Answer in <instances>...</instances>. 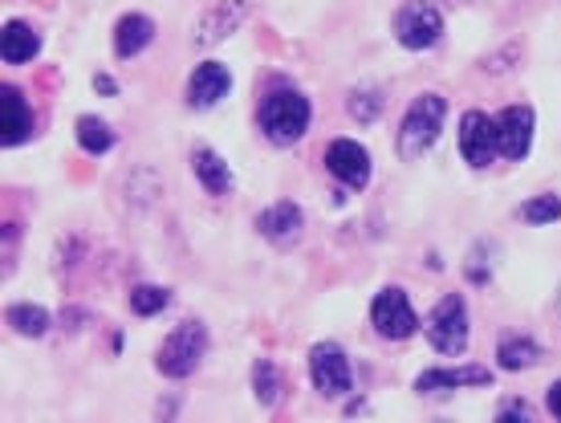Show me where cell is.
Here are the masks:
<instances>
[{
    "label": "cell",
    "instance_id": "1",
    "mask_svg": "<svg viewBox=\"0 0 561 423\" xmlns=\"http://www.w3.org/2000/svg\"><path fill=\"white\" fill-rule=\"evenodd\" d=\"M313 123V102L294 85H273L256 106V127L273 147H294Z\"/></svg>",
    "mask_w": 561,
    "mask_h": 423
},
{
    "label": "cell",
    "instance_id": "2",
    "mask_svg": "<svg viewBox=\"0 0 561 423\" xmlns=\"http://www.w3.org/2000/svg\"><path fill=\"white\" fill-rule=\"evenodd\" d=\"M444 118H448V99L435 94V90H423L420 99L411 102L403 123H399V139H394V156L403 163H415L439 142V130H444Z\"/></svg>",
    "mask_w": 561,
    "mask_h": 423
},
{
    "label": "cell",
    "instance_id": "3",
    "mask_svg": "<svg viewBox=\"0 0 561 423\" xmlns=\"http://www.w3.org/2000/svg\"><path fill=\"white\" fill-rule=\"evenodd\" d=\"M204 354H208V325L199 322V318H187L171 330L159 354H154V370L163 375V379H192L204 363Z\"/></svg>",
    "mask_w": 561,
    "mask_h": 423
},
{
    "label": "cell",
    "instance_id": "4",
    "mask_svg": "<svg viewBox=\"0 0 561 423\" xmlns=\"http://www.w3.org/2000/svg\"><path fill=\"white\" fill-rule=\"evenodd\" d=\"M427 342H432L435 354L444 358H460L472 342V318H468V301L463 294H448L427 318Z\"/></svg>",
    "mask_w": 561,
    "mask_h": 423
},
{
    "label": "cell",
    "instance_id": "5",
    "mask_svg": "<svg viewBox=\"0 0 561 423\" xmlns=\"http://www.w3.org/2000/svg\"><path fill=\"white\" fill-rule=\"evenodd\" d=\"M309 379L322 399H346L354 391V367L337 342H313L309 351Z\"/></svg>",
    "mask_w": 561,
    "mask_h": 423
},
{
    "label": "cell",
    "instance_id": "6",
    "mask_svg": "<svg viewBox=\"0 0 561 423\" xmlns=\"http://www.w3.org/2000/svg\"><path fill=\"white\" fill-rule=\"evenodd\" d=\"M391 33L403 49H432L444 37V13L435 9L432 0H408L399 13L391 16Z\"/></svg>",
    "mask_w": 561,
    "mask_h": 423
},
{
    "label": "cell",
    "instance_id": "7",
    "mask_svg": "<svg viewBox=\"0 0 561 423\" xmlns=\"http://www.w3.org/2000/svg\"><path fill=\"white\" fill-rule=\"evenodd\" d=\"M370 325L379 330V339L387 342H408L420 330V313L411 306V297L399 285H387L370 301Z\"/></svg>",
    "mask_w": 561,
    "mask_h": 423
},
{
    "label": "cell",
    "instance_id": "8",
    "mask_svg": "<svg viewBox=\"0 0 561 423\" xmlns=\"http://www.w3.org/2000/svg\"><path fill=\"white\" fill-rule=\"evenodd\" d=\"M537 135V111L534 106H505L496 114V151L508 159V163H520L529 156Z\"/></svg>",
    "mask_w": 561,
    "mask_h": 423
},
{
    "label": "cell",
    "instance_id": "9",
    "mask_svg": "<svg viewBox=\"0 0 561 423\" xmlns=\"http://www.w3.org/2000/svg\"><path fill=\"white\" fill-rule=\"evenodd\" d=\"M460 156L472 171H484L492 159L501 156L496 151V118L484 111H463L460 118Z\"/></svg>",
    "mask_w": 561,
    "mask_h": 423
},
{
    "label": "cell",
    "instance_id": "10",
    "mask_svg": "<svg viewBox=\"0 0 561 423\" xmlns=\"http://www.w3.org/2000/svg\"><path fill=\"white\" fill-rule=\"evenodd\" d=\"M325 171L334 175L337 184L346 187H366L370 184V175H375V163H370V151H366L363 142L354 139H334L325 147Z\"/></svg>",
    "mask_w": 561,
    "mask_h": 423
},
{
    "label": "cell",
    "instance_id": "11",
    "mask_svg": "<svg viewBox=\"0 0 561 423\" xmlns=\"http://www.w3.org/2000/svg\"><path fill=\"white\" fill-rule=\"evenodd\" d=\"M228 90H232L228 66L204 61V66H196V73L187 78V106H192V111H211V106H220V102L228 99Z\"/></svg>",
    "mask_w": 561,
    "mask_h": 423
},
{
    "label": "cell",
    "instance_id": "12",
    "mask_svg": "<svg viewBox=\"0 0 561 423\" xmlns=\"http://www.w3.org/2000/svg\"><path fill=\"white\" fill-rule=\"evenodd\" d=\"M492 382V370L489 367H477V363H463V367H432L423 370L420 379H415V391L420 396H448L456 387H489Z\"/></svg>",
    "mask_w": 561,
    "mask_h": 423
},
{
    "label": "cell",
    "instance_id": "13",
    "mask_svg": "<svg viewBox=\"0 0 561 423\" xmlns=\"http://www.w3.org/2000/svg\"><path fill=\"white\" fill-rule=\"evenodd\" d=\"M33 135V111H28V99L16 90V85H0V142L13 151L21 142H28Z\"/></svg>",
    "mask_w": 561,
    "mask_h": 423
},
{
    "label": "cell",
    "instance_id": "14",
    "mask_svg": "<svg viewBox=\"0 0 561 423\" xmlns=\"http://www.w3.org/2000/svg\"><path fill=\"white\" fill-rule=\"evenodd\" d=\"M249 21V0H220L216 9H208V13L199 16L196 25V45H216L225 42V37H232L240 25Z\"/></svg>",
    "mask_w": 561,
    "mask_h": 423
},
{
    "label": "cell",
    "instance_id": "15",
    "mask_svg": "<svg viewBox=\"0 0 561 423\" xmlns=\"http://www.w3.org/2000/svg\"><path fill=\"white\" fill-rule=\"evenodd\" d=\"M301 228H306V211L297 208L294 199H277L273 208H265L256 216V232L273 244H294L301 237Z\"/></svg>",
    "mask_w": 561,
    "mask_h": 423
},
{
    "label": "cell",
    "instance_id": "16",
    "mask_svg": "<svg viewBox=\"0 0 561 423\" xmlns=\"http://www.w3.org/2000/svg\"><path fill=\"white\" fill-rule=\"evenodd\" d=\"M192 171H196L199 187L216 199L232 196V187H237V175H232V168H228L216 147H196L192 151Z\"/></svg>",
    "mask_w": 561,
    "mask_h": 423
},
{
    "label": "cell",
    "instance_id": "17",
    "mask_svg": "<svg viewBox=\"0 0 561 423\" xmlns=\"http://www.w3.org/2000/svg\"><path fill=\"white\" fill-rule=\"evenodd\" d=\"M37 54H42V33L28 21H4V28H0V57H4V66H25Z\"/></svg>",
    "mask_w": 561,
    "mask_h": 423
},
{
    "label": "cell",
    "instance_id": "18",
    "mask_svg": "<svg viewBox=\"0 0 561 423\" xmlns=\"http://www.w3.org/2000/svg\"><path fill=\"white\" fill-rule=\"evenodd\" d=\"M154 42V21L147 13H127L114 25V54L118 57H139Z\"/></svg>",
    "mask_w": 561,
    "mask_h": 423
},
{
    "label": "cell",
    "instance_id": "19",
    "mask_svg": "<svg viewBox=\"0 0 561 423\" xmlns=\"http://www.w3.org/2000/svg\"><path fill=\"white\" fill-rule=\"evenodd\" d=\"M541 342H534V339H525V334H513V339H501L496 342V367L501 370H529V367H537L541 363Z\"/></svg>",
    "mask_w": 561,
    "mask_h": 423
},
{
    "label": "cell",
    "instance_id": "20",
    "mask_svg": "<svg viewBox=\"0 0 561 423\" xmlns=\"http://www.w3.org/2000/svg\"><path fill=\"white\" fill-rule=\"evenodd\" d=\"M73 135H78V147H82L85 156H106L114 142H118L114 127L106 118H99V114H82V118L73 123Z\"/></svg>",
    "mask_w": 561,
    "mask_h": 423
},
{
    "label": "cell",
    "instance_id": "21",
    "mask_svg": "<svg viewBox=\"0 0 561 423\" xmlns=\"http://www.w3.org/2000/svg\"><path fill=\"white\" fill-rule=\"evenodd\" d=\"M253 391L261 408H280V399H285V370L273 358H256L253 363Z\"/></svg>",
    "mask_w": 561,
    "mask_h": 423
},
{
    "label": "cell",
    "instance_id": "22",
    "mask_svg": "<svg viewBox=\"0 0 561 423\" xmlns=\"http://www.w3.org/2000/svg\"><path fill=\"white\" fill-rule=\"evenodd\" d=\"M4 322H9V330L21 334V339H45V334L54 330V313L42 310V306H9V310H4Z\"/></svg>",
    "mask_w": 561,
    "mask_h": 423
},
{
    "label": "cell",
    "instance_id": "23",
    "mask_svg": "<svg viewBox=\"0 0 561 423\" xmlns=\"http://www.w3.org/2000/svg\"><path fill=\"white\" fill-rule=\"evenodd\" d=\"M517 216L525 220V225H534V228L558 225V220H561V196H553V192H541V196L525 199V204L517 208Z\"/></svg>",
    "mask_w": 561,
    "mask_h": 423
},
{
    "label": "cell",
    "instance_id": "24",
    "mask_svg": "<svg viewBox=\"0 0 561 423\" xmlns=\"http://www.w3.org/2000/svg\"><path fill=\"white\" fill-rule=\"evenodd\" d=\"M382 106H387V102H382V90L379 85H375V90H366V85H358V90H354L351 99H346V111H351V118L354 123H379L382 118Z\"/></svg>",
    "mask_w": 561,
    "mask_h": 423
},
{
    "label": "cell",
    "instance_id": "25",
    "mask_svg": "<svg viewBox=\"0 0 561 423\" xmlns=\"http://www.w3.org/2000/svg\"><path fill=\"white\" fill-rule=\"evenodd\" d=\"M171 306V289L163 285H135V294H130V310L139 313V318H154V313H163Z\"/></svg>",
    "mask_w": 561,
    "mask_h": 423
},
{
    "label": "cell",
    "instance_id": "26",
    "mask_svg": "<svg viewBox=\"0 0 561 423\" xmlns=\"http://www.w3.org/2000/svg\"><path fill=\"white\" fill-rule=\"evenodd\" d=\"M496 420H534V403H525V399H505L501 408H496Z\"/></svg>",
    "mask_w": 561,
    "mask_h": 423
},
{
    "label": "cell",
    "instance_id": "27",
    "mask_svg": "<svg viewBox=\"0 0 561 423\" xmlns=\"http://www.w3.org/2000/svg\"><path fill=\"white\" fill-rule=\"evenodd\" d=\"M513 57H520V45H517V42L508 45L505 54H492V57H484V70H489V73H508V66H505V61H513Z\"/></svg>",
    "mask_w": 561,
    "mask_h": 423
},
{
    "label": "cell",
    "instance_id": "28",
    "mask_svg": "<svg viewBox=\"0 0 561 423\" xmlns=\"http://www.w3.org/2000/svg\"><path fill=\"white\" fill-rule=\"evenodd\" d=\"M546 408H549V415L553 420H561V379L549 387V396H546Z\"/></svg>",
    "mask_w": 561,
    "mask_h": 423
},
{
    "label": "cell",
    "instance_id": "29",
    "mask_svg": "<svg viewBox=\"0 0 561 423\" xmlns=\"http://www.w3.org/2000/svg\"><path fill=\"white\" fill-rule=\"evenodd\" d=\"M94 90H99V94H118V82H114V78H106V73H99V78H94Z\"/></svg>",
    "mask_w": 561,
    "mask_h": 423
},
{
    "label": "cell",
    "instance_id": "30",
    "mask_svg": "<svg viewBox=\"0 0 561 423\" xmlns=\"http://www.w3.org/2000/svg\"><path fill=\"white\" fill-rule=\"evenodd\" d=\"M558 310H561V297H558Z\"/></svg>",
    "mask_w": 561,
    "mask_h": 423
}]
</instances>
